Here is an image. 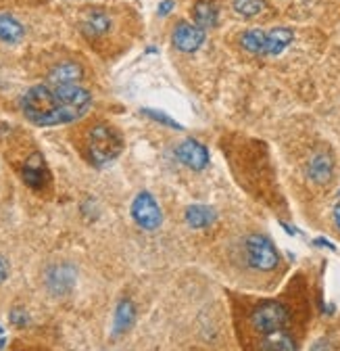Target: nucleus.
I'll list each match as a JSON object with an SVG mask.
<instances>
[{
    "label": "nucleus",
    "instance_id": "1",
    "mask_svg": "<svg viewBox=\"0 0 340 351\" xmlns=\"http://www.w3.org/2000/svg\"><path fill=\"white\" fill-rule=\"evenodd\" d=\"M90 105L92 95L77 84H40L29 88L21 99L23 115L42 128L77 121L88 113Z\"/></svg>",
    "mask_w": 340,
    "mask_h": 351
},
{
    "label": "nucleus",
    "instance_id": "2",
    "mask_svg": "<svg viewBox=\"0 0 340 351\" xmlns=\"http://www.w3.org/2000/svg\"><path fill=\"white\" fill-rule=\"evenodd\" d=\"M88 159L92 165L96 167H105L109 163H113L121 151H123V138L119 132L109 125V123H96L92 125V130L88 132Z\"/></svg>",
    "mask_w": 340,
    "mask_h": 351
},
{
    "label": "nucleus",
    "instance_id": "3",
    "mask_svg": "<svg viewBox=\"0 0 340 351\" xmlns=\"http://www.w3.org/2000/svg\"><path fill=\"white\" fill-rule=\"evenodd\" d=\"M244 253L248 266L259 272H272L280 263V253L276 245L263 234H250L244 241Z\"/></svg>",
    "mask_w": 340,
    "mask_h": 351
},
{
    "label": "nucleus",
    "instance_id": "4",
    "mask_svg": "<svg viewBox=\"0 0 340 351\" xmlns=\"http://www.w3.org/2000/svg\"><path fill=\"white\" fill-rule=\"evenodd\" d=\"M250 324L261 335L284 330V326L288 324V310L278 301H265L250 312Z\"/></svg>",
    "mask_w": 340,
    "mask_h": 351
},
{
    "label": "nucleus",
    "instance_id": "5",
    "mask_svg": "<svg viewBox=\"0 0 340 351\" xmlns=\"http://www.w3.org/2000/svg\"><path fill=\"white\" fill-rule=\"evenodd\" d=\"M132 217L142 230H157L163 224V211L148 191H142L132 201Z\"/></svg>",
    "mask_w": 340,
    "mask_h": 351
},
{
    "label": "nucleus",
    "instance_id": "6",
    "mask_svg": "<svg viewBox=\"0 0 340 351\" xmlns=\"http://www.w3.org/2000/svg\"><path fill=\"white\" fill-rule=\"evenodd\" d=\"M75 280H77V272L71 263H55V266L47 270V276H44L47 289L57 297L69 295L75 287Z\"/></svg>",
    "mask_w": 340,
    "mask_h": 351
},
{
    "label": "nucleus",
    "instance_id": "7",
    "mask_svg": "<svg viewBox=\"0 0 340 351\" xmlns=\"http://www.w3.org/2000/svg\"><path fill=\"white\" fill-rule=\"evenodd\" d=\"M21 178H23V182L31 191H42V189H44L49 184V180H51V171L47 167L44 157H42L40 153H31L25 159L23 167H21Z\"/></svg>",
    "mask_w": 340,
    "mask_h": 351
},
{
    "label": "nucleus",
    "instance_id": "8",
    "mask_svg": "<svg viewBox=\"0 0 340 351\" xmlns=\"http://www.w3.org/2000/svg\"><path fill=\"white\" fill-rule=\"evenodd\" d=\"M172 42L174 47L182 53H194L202 47L205 42V29H200L198 25L194 23H178L174 27V34H172Z\"/></svg>",
    "mask_w": 340,
    "mask_h": 351
},
{
    "label": "nucleus",
    "instance_id": "9",
    "mask_svg": "<svg viewBox=\"0 0 340 351\" xmlns=\"http://www.w3.org/2000/svg\"><path fill=\"white\" fill-rule=\"evenodd\" d=\"M176 157L180 163H184L186 167L200 171L209 165V151L205 149V145H200L198 141H184L176 147Z\"/></svg>",
    "mask_w": 340,
    "mask_h": 351
},
{
    "label": "nucleus",
    "instance_id": "10",
    "mask_svg": "<svg viewBox=\"0 0 340 351\" xmlns=\"http://www.w3.org/2000/svg\"><path fill=\"white\" fill-rule=\"evenodd\" d=\"M307 176L309 180L317 186H324L332 180L334 176V157L328 151H317L307 161Z\"/></svg>",
    "mask_w": 340,
    "mask_h": 351
},
{
    "label": "nucleus",
    "instance_id": "11",
    "mask_svg": "<svg viewBox=\"0 0 340 351\" xmlns=\"http://www.w3.org/2000/svg\"><path fill=\"white\" fill-rule=\"evenodd\" d=\"M136 322V305L132 299H121L115 307L113 316V337H121Z\"/></svg>",
    "mask_w": 340,
    "mask_h": 351
},
{
    "label": "nucleus",
    "instance_id": "12",
    "mask_svg": "<svg viewBox=\"0 0 340 351\" xmlns=\"http://www.w3.org/2000/svg\"><path fill=\"white\" fill-rule=\"evenodd\" d=\"M192 19H194V25H198L200 29L215 27L220 21L218 3L215 0H196L192 5Z\"/></svg>",
    "mask_w": 340,
    "mask_h": 351
},
{
    "label": "nucleus",
    "instance_id": "13",
    "mask_svg": "<svg viewBox=\"0 0 340 351\" xmlns=\"http://www.w3.org/2000/svg\"><path fill=\"white\" fill-rule=\"evenodd\" d=\"M186 224L192 228H209L215 224L218 219V211L209 205H190L184 213Z\"/></svg>",
    "mask_w": 340,
    "mask_h": 351
},
{
    "label": "nucleus",
    "instance_id": "14",
    "mask_svg": "<svg viewBox=\"0 0 340 351\" xmlns=\"http://www.w3.org/2000/svg\"><path fill=\"white\" fill-rule=\"evenodd\" d=\"M292 40H294V34L288 27H274V29H270L267 32V44H265V57L282 55L290 47Z\"/></svg>",
    "mask_w": 340,
    "mask_h": 351
},
{
    "label": "nucleus",
    "instance_id": "15",
    "mask_svg": "<svg viewBox=\"0 0 340 351\" xmlns=\"http://www.w3.org/2000/svg\"><path fill=\"white\" fill-rule=\"evenodd\" d=\"M81 29L86 32L88 36H103L111 29V17L101 11V9H92L83 15L81 19Z\"/></svg>",
    "mask_w": 340,
    "mask_h": 351
},
{
    "label": "nucleus",
    "instance_id": "16",
    "mask_svg": "<svg viewBox=\"0 0 340 351\" xmlns=\"http://www.w3.org/2000/svg\"><path fill=\"white\" fill-rule=\"evenodd\" d=\"M83 69L73 63V61H65V63H59L51 69L49 73V82L53 86H61V84H75L79 77H81Z\"/></svg>",
    "mask_w": 340,
    "mask_h": 351
},
{
    "label": "nucleus",
    "instance_id": "17",
    "mask_svg": "<svg viewBox=\"0 0 340 351\" xmlns=\"http://www.w3.org/2000/svg\"><path fill=\"white\" fill-rule=\"evenodd\" d=\"M265 44H267V32L263 29H246L240 36V47L250 55L265 57Z\"/></svg>",
    "mask_w": 340,
    "mask_h": 351
},
{
    "label": "nucleus",
    "instance_id": "18",
    "mask_svg": "<svg viewBox=\"0 0 340 351\" xmlns=\"http://www.w3.org/2000/svg\"><path fill=\"white\" fill-rule=\"evenodd\" d=\"M261 351H296V343L286 330H278L272 335H263Z\"/></svg>",
    "mask_w": 340,
    "mask_h": 351
},
{
    "label": "nucleus",
    "instance_id": "19",
    "mask_svg": "<svg viewBox=\"0 0 340 351\" xmlns=\"http://www.w3.org/2000/svg\"><path fill=\"white\" fill-rule=\"evenodd\" d=\"M23 25L7 13H0V40L3 42H19L23 38Z\"/></svg>",
    "mask_w": 340,
    "mask_h": 351
},
{
    "label": "nucleus",
    "instance_id": "20",
    "mask_svg": "<svg viewBox=\"0 0 340 351\" xmlns=\"http://www.w3.org/2000/svg\"><path fill=\"white\" fill-rule=\"evenodd\" d=\"M234 11L242 17H254L261 11H265V0H234L232 3Z\"/></svg>",
    "mask_w": 340,
    "mask_h": 351
},
{
    "label": "nucleus",
    "instance_id": "21",
    "mask_svg": "<svg viewBox=\"0 0 340 351\" xmlns=\"http://www.w3.org/2000/svg\"><path fill=\"white\" fill-rule=\"evenodd\" d=\"M142 115H146V117H151L153 121H159V123H165L167 128H172V130H182V125L176 121V119H172L169 115H165V113H159V111H155V109H142Z\"/></svg>",
    "mask_w": 340,
    "mask_h": 351
},
{
    "label": "nucleus",
    "instance_id": "22",
    "mask_svg": "<svg viewBox=\"0 0 340 351\" xmlns=\"http://www.w3.org/2000/svg\"><path fill=\"white\" fill-rule=\"evenodd\" d=\"M9 322L13 326H17V328H23V326L29 324V316H27V312L23 310V307H13L11 314H9Z\"/></svg>",
    "mask_w": 340,
    "mask_h": 351
},
{
    "label": "nucleus",
    "instance_id": "23",
    "mask_svg": "<svg viewBox=\"0 0 340 351\" xmlns=\"http://www.w3.org/2000/svg\"><path fill=\"white\" fill-rule=\"evenodd\" d=\"M174 7H176V3H174V0H163V3H161V7H159V15H161V17L169 15V13L174 11Z\"/></svg>",
    "mask_w": 340,
    "mask_h": 351
},
{
    "label": "nucleus",
    "instance_id": "24",
    "mask_svg": "<svg viewBox=\"0 0 340 351\" xmlns=\"http://www.w3.org/2000/svg\"><path fill=\"white\" fill-rule=\"evenodd\" d=\"M7 278H9V266H7L5 257L0 255V282H5Z\"/></svg>",
    "mask_w": 340,
    "mask_h": 351
},
{
    "label": "nucleus",
    "instance_id": "25",
    "mask_svg": "<svg viewBox=\"0 0 340 351\" xmlns=\"http://www.w3.org/2000/svg\"><path fill=\"white\" fill-rule=\"evenodd\" d=\"M311 351H332V347H330V343H328V341H324V339H322V341H317V343L311 347Z\"/></svg>",
    "mask_w": 340,
    "mask_h": 351
},
{
    "label": "nucleus",
    "instance_id": "26",
    "mask_svg": "<svg viewBox=\"0 0 340 351\" xmlns=\"http://www.w3.org/2000/svg\"><path fill=\"white\" fill-rule=\"evenodd\" d=\"M315 245H319V247H328L330 251H336V247H334L332 243H328L326 239H317V241H315Z\"/></svg>",
    "mask_w": 340,
    "mask_h": 351
},
{
    "label": "nucleus",
    "instance_id": "27",
    "mask_svg": "<svg viewBox=\"0 0 340 351\" xmlns=\"http://www.w3.org/2000/svg\"><path fill=\"white\" fill-rule=\"evenodd\" d=\"M334 222H336V226H338V230H340V203L334 207Z\"/></svg>",
    "mask_w": 340,
    "mask_h": 351
},
{
    "label": "nucleus",
    "instance_id": "28",
    "mask_svg": "<svg viewBox=\"0 0 340 351\" xmlns=\"http://www.w3.org/2000/svg\"><path fill=\"white\" fill-rule=\"evenodd\" d=\"M0 332H3V328H0Z\"/></svg>",
    "mask_w": 340,
    "mask_h": 351
}]
</instances>
